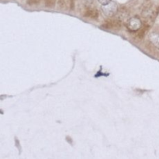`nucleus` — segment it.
Returning <instances> with one entry per match:
<instances>
[{
	"label": "nucleus",
	"mask_w": 159,
	"mask_h": 159,
	"mask_svg": "<svg viewBox=\"0 0 159 159\" xmlns=\"http://www.w3.org/2000/svg\"><path fill=\"white\" fill-rule=\"evenodd\" d=\"M126 26L130 31L135 32L141 29L142 26V23L139 17L134 16L127 20V22L126 23Z\"/></svg>",
	"instance_id": "1"
},
{
	"label": "nucleus",
	"mask_w": 159,
	"mask_h": 159,
	"mask_svg": "<svg viewBox=\"0 0 159 159\" xmlns=\"http://www.w3.org/2000/svg\"><path fill=\"white\" fill-rule=\"evenodd\" d=\"M122 26V20L117 19H112L104 22L101 27L104 30H120Z\"/></svg>",
	"instance_id": "2"
},
{
	"label": "nucleus",
	"mask_w": 159,
	"mask_h": 159,
	"mask_svg": "<svg viewBox=\"0 0 159 159\" xmlns=\"http://www.w3.org/2000/svg\"><path fill=\"white\" fill-rule=\"evenodd\" d=\"M102 11H103L104 14L108 16H112L116 14V12H118V8L116 3L114 2H110L107 5L102 6Z\"/></svg>",
	"instance_id": "3"
},
{
	"label": "nucleus",
	"mask_w": 159,
	"mask_h": 159,
	"mask_svg": "<svg viewBox=\"0 0 159 159\" xmlns=\"http://www.w3.org/2000/svg\"><path fill=\"white\" fill-rule=\"evenodd\" d=\"M99 16V11L96 9H94V8H88L85 10V13H84V16L87 17V18L90 19H97Z\"/></svg>",
	"instance_id": "4"
},
{
	"label": "nucleus",
	"mask_w": 159,
	"mask_h": 159,
	"mask_svg": "<svg viewBox=\"0 0 159 159\" xmlns=\"http://www.w3.org/2000/svg\"><path fill=\"white\" fill-rule=\"evenodd\" d=\"M150 40L152 42V43H154L155 47H156L158 49H159V35L157 34H152L150 36Z\"/></svg>",
	"instance_id": "5"
},
{
	"label": "nucleus",
	"mask_w": 159,
	"mask_h": 159,
	"mask_svg": "<svg viewBox=\"0 0 159 159\" xmlns=\"http://www.w3.org/2000/svg\"><path fill=\"white\" fill-rule=\"evenodd\" d=\"M44 2L45 6H46L47 7L52 8L54 7V5H55L56 0H44Z\"/></svg>",
	"instance_id": "6"
},
{
	"label": "nucleus",
	"mask_w": 159,
	"mask_h": 159,
	"mask_svg": "<svg viewBox=\"0 0 159 159\" xmlns=\"http://www.w3.org/2000/svg\"><path fill=\"white\" fill-rule=\"evenodd\" d=\"M99 2L102 5V6H105V5H107L109 2H110L111 0H99Z\"/></svg>",
	"instance_id": "7"
},
{
	"label": "nucleus",
	"mask_w": 159,
	"mask_h": 159,
	"mask_svg": "<svg viewBox=\"0 0 159 159\" xmlns=\"http://www.w3.org/2000/svg\"><path fill=\"white\" fill-rule=\"evenodd\" d=\"M30 5H33V4H37V3H39V1L40 0H30Z\"/></svg>",
	"instance_id": "8"
}]
</instances>
